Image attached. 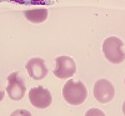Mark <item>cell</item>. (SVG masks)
Wrapping results in <instances>:
<instances>
[{"label":"cell","instance_id":"cell-1","mask_svg":"<svg viewBox=\"0 0 125 116\" xmlns=\"http://www.w3.org/2000/svg\"><path fill=\"white\" fill-rule=\"evenodd\" d=\"M62 96H64V100L70 105H80L86 100L88 90L83 82L68 80L62 89Z\"/></svg>","mask_w":125,"mask_h":116},{"label":"cell","instance_id":"cell-2","mask_svg":"<svg viewBox=\"0 0 125 116\" xmlns=\"http://www.w3.org/2000/svg\"><path fill=\"white\" fill-rule=\"evenodd\" d=\"M103 52L113 64H120L125 59L123 52V41L116 36H110L103 43Z\"/></svg>","mask_w":125,"mask_h":116},{"label":"cell","instance_id":"cell-3","mask_svg":"<svg viewBox=\"0 0 125 116\" xmlns=\"http://www.w3.org/2000/svg\"><path fill=\"white\" fill-rule=\"evenodd\" d=\"M25 91H26V86H25L24 76L20 72L10 74L8 76V86H6V92L9 97L14 101H19L24 97Z\"/></svg>","mask_w":125,"mask_h":116},{"label":"cell","instance_id":"cell-4","mask_svg":"<svg viewBox=\"0 0 125 116\" xmlns=\"http://www.w3.org/2000/svg\"><path fill=\"white\" fill-rule=\"evenodd\" d=\"M114 95H115V89H114L113 84L109 80L100 79L95 82V85H94V96L99 102L106 104L111 101Z\"/></svg>","mask_w":125,"mask_h":116},{"label":"cell","instance_id":"cell-5","mask_svg":"<svg viewBox=\"0 0 125 116\" xmlns=\"http://www.w3.org/2000/svg\"><path fill=\"white\" fill-rule=\"evenodd\" d=\"M29 100L33 106L38 109H46L51 104V94L43 86H36L29 91Z\"/></svg>","mask_w":125,"mask_h":116},{"label":"cell","instance_id":"cell-6","mask_svg":"<svg viewBox=\"0 0 125 116\" xmlns=\"http://www.w3.org/2000/svg\"><path fill=\"white\" fill-rule=\"evenodd\" d=\"M76 72L75 61L69 56H59L56 59V68L54 75L59 79H69Z\"/></svg>","mask_w":125,"mask_h":116},{"label":"cell","instance_id":"cell-7","mask_svg":"<svg viewBox=\"0 0 125 116\" xmlns=\"http://www.w3.org/2000/svg\"><path fill=\"white\" fill-rule=\"evenodd\" d=\"M26 70L29 76L33 80H43L48 75V68L43 59L33 58L26 62Z\"/></svg>","mask_w":125,"mask_h":116},{"label":"cell","instance_id":"cell-8","mask_svg":"<svg viewBox=\"0 0 125 116\" xmlns=\"http://www.w3.org/2000/svg\"><path fill=\"white\" fill-rule=\"evenodd\" d=\"M25 16L31 23H43L48 18V10L44 8L40 9H30L25 11Z\"/></svg>","mask_w":125,"mask_h":116},{"label":"cell","instance_id":"cell-9","mask_svg":"<svg viewBox=\"0 0 125 116\" xmlns=\"http://www.w3.org/2000/svg\"><path fill=\"white\" fill-rule=\"evenodd\" d=\"M4 95H5V92H4V90L1 89V86H0V101L4 99Z\"/></svg>","mask_w":125,"mask_h":116},{"label":"cell","instance_id":"cell-10","mask_svg":"<svg viewBox=\"0 0 125 116\" xmlns=\"http://www.w3.org/2000/svg\"><path fill=\"white\" fill-rule=\"evenodd\" d=\"M123 112H124V115H125V101H124V104H123Z\"/></svg>","mask_w":125,"mask_h":116}]
</instances>
